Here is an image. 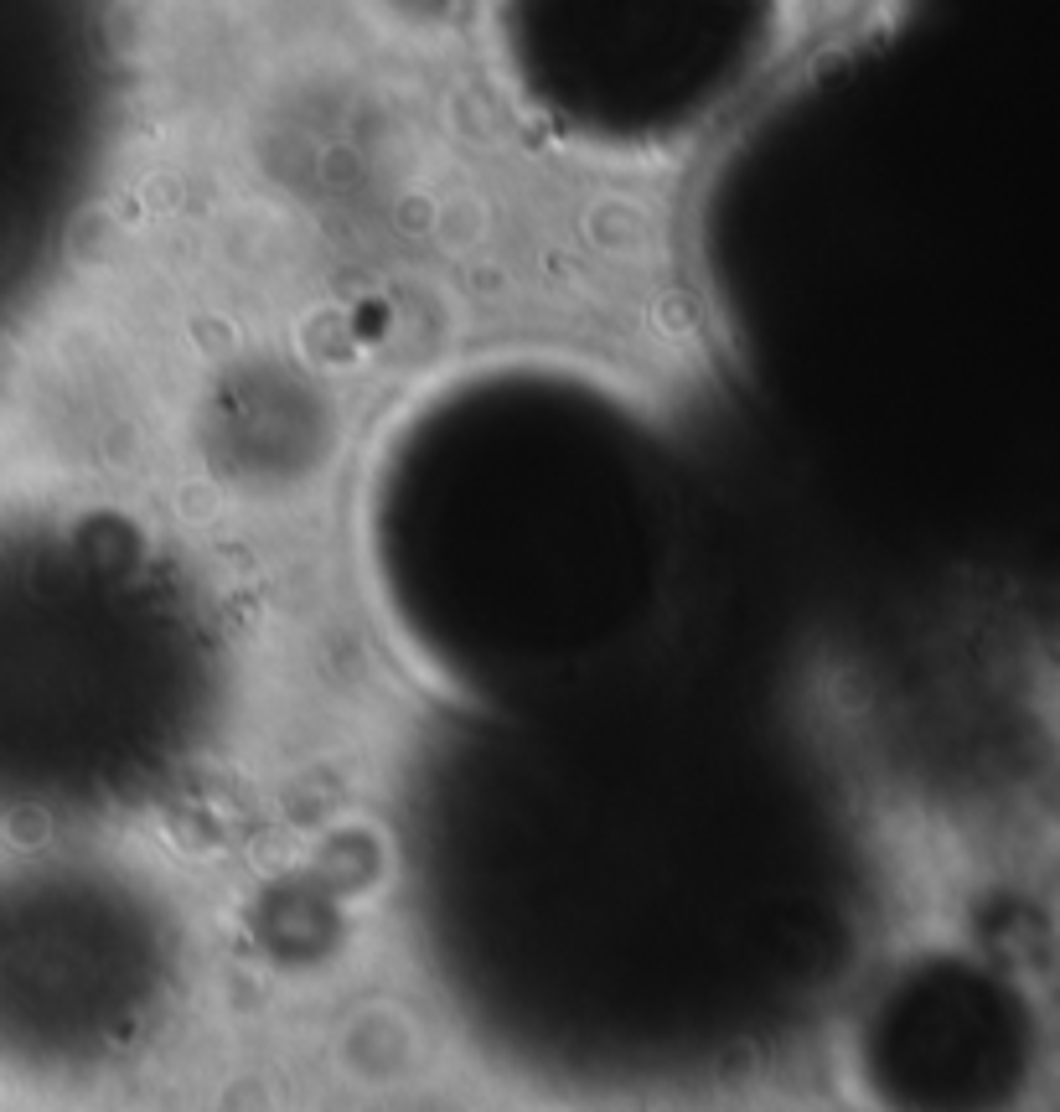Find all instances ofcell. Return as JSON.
<instances>
[{
	"mask_svg": "<svg viewBox=\"0 0 1060 1112\" xmlns=\"http://www.w3.org/2000/svg\"><path fill=\"white\" fill-rule=\"evenodd\" d=\"M792 37L797 0H487L512 114L611 166L719 145L786 73Z\"/></svg>",
	"mask_w": 1060,
	"mask_h": 1112,
	"instance_id": "obj_1",
	"label": "cell"
}]
</instances>
